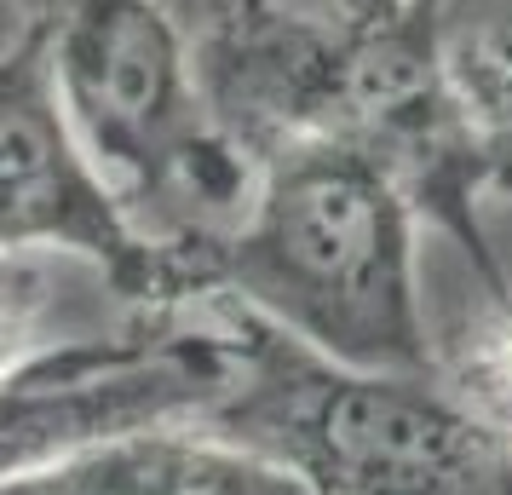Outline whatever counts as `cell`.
Returning <instances> with one entry per match:
<instances>
[{"label":"cell","instance_id":"cell-2","mask_svg":"<svg viewBox=\"0 0 512 495\" xmlns=\"http://www.w3.org/2000/svg\"><path fill=\"white\" fill-rule=\"evenodd\" d=\"M52 98L127 225L190 300L254 185V150L213 104L173 0H41Z\"/></svg>","mask_w":512,"mask_h":495},{"label":"cell","instance_id":"cell-1","mask_svg":"<svg viewBox=\"0 0 512 495\" xmlns=\"http://www.w3.org/2000/svg\"><path fill=\"white\" fill-rule=\"evenodd\" d=\"M420 190L369 127H305L254 150V185L202 265V300L248 311L305 352L426 375Z\"/></svg>","mask_w":512,"mask_h":495},{"label":"cell","instance_id":"cell-7","mask_svg":"<svg viewBox=\"0 0 512 495\" xmlns=\"http://www.w3.org/2000/svg\"><path fill=\"white\" fill-rule=\"evenodd\" d=\"M403 12L472 133L484 202H512V0H403Z\"/></svg>","mask_w":512,"mask_h":495},{"label":"cell","instance_id":"cell-6","mask_svg":"<svg viewBox=\"0 0 512 495\" xmlns=\"http://www.w3.org/2000/svg\"><path fill=\"white\" fill-rule=\"evenodd\" d=\"M0 495H311L254 449L208 426H150L93 444L47 472L0 484Z\"/></svg>","mask_w":512,"mask_h":495},{"label":"cell","instance_id":"cell-5","mask_svg":"<svg viewBox=\"0 0 512 495\" xmlns=\"http://www.w3.org/2000/svg\"><path fill=\"white\" fill-rule=\"evenodd\" d=\"M0 254L87 265L127 311L196 306L75 144L35 18L0 47Z\"/></svg>","mask_w":512,"mask_h":495},{"label":"cell","instance_id":"cell-9","mask_svg":"<svg viewBox=\"0 0 512 495\" xmlns=\"http://www.w3.org/2000/svg\"><path fill=\"white\" fill-rule=\"evenodd\" d=\"M58 277H64L58 260L0 254V375L41 346V329L58 306Z\"/></svg>","mask_w":512,"mask_h":495},{"label":"cell","instance_id":"cell-3","mask_svg":"<svg viewBox=\"0 0 512 495\" xmlns=\"http://www.w3.org/2000/svg\"><path fill=\"white\" fill-rule=\"evenodd\" d=\"M236 375L202 426L294 472L311 495H512V455L426 375H374L305 352L219 300Z\"/></svg>","mask_w":512,"mask_h":495},{"label":"cell","instance_id":"cell-4","mask_svg":"<svg viewBox=\"0 0 512 495\" xmlns=\"http://www.w3.org/2000/svg\"><path fill=\"white\" fill-rule=\"evenodd\" d=\"M236 375V334L219 300L127 311L98 334H58L0 375V484L81 449L202 426Z\"/></svg>","mask_w":512,"mask_h":495},{"label":"cell","instance_id":"cell-10","mask_svg":"<svg viewBox=\"0 0 512 495\" xmlns=\"http://www.w3.org/2000/svg\"><path fill=\"white\" fill-rule=\"evenodd\" d=\"M305 24H323L334 35H380L403 18V0H277Z\"/></svg>","mask_w":512,"mask_h":495},{"label":"cell","instance_id":"cell-8","mask_svg":"<svg viewBox=\"0 0 512 495\" xmlns=\"http://www.w3.org/2000/svg\"><path fill=\"white\" fill-rule=\"evenodd\" d=\"M432 369L466 415L512 455V288L484 294V311L443 346Z\"/></svg>","mask_w":512,"mask_h":495}]
</instances>
